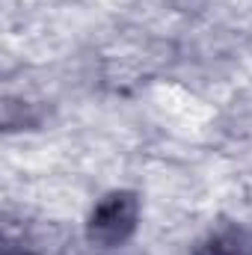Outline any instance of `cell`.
I'll return each mask as SVG.
<instances>
[{
  "mask_svg": "<svg viewBox=\"0 0 252 255\" xmlns=\"http://www.w3.org/2000/svg\"><path fill=\"white\" fill-rule=\"evenodd\" d=\"M139 202L130 193H110L101 199L89 217V238L101 247H119L136 229Z\"/></svg>",
  "mask_w": 252,
  "mask_h": 255,
  "instance_id": "cell-1",
  "label": "cell"
},
{
  "mask_svg": "<svg viewBox=\"0 0 252 255\" xmlns=\"http://www.w3.org/2000/svg\"><path fill=\"white\" fill-rule=\"evenodd\" d=\"M199 255H252V244L247 241V235L232 232V235H223L214 244H208Z\"/></svg>",
  "mask_w": 252,
  "mask_h": 255,
  "instance_id": "cell-2",
  "label": "cell"
}]
</instances>
